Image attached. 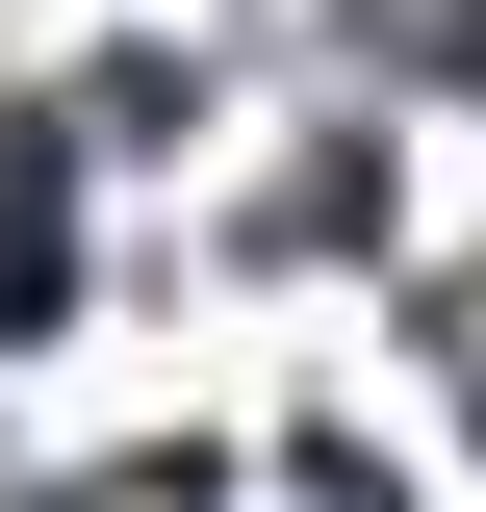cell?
<instances>
[{
	"instance_id": "obj_1",
	"label": "cell",
	"mask_w": 486,
	"mask_h": 512,
	"mask_svg": "<svg viewBox=\"0 0 486 512\" xmlns=\"http://www.w3.org/2000/svg\"><path fill=\"white\" fill-rule=\"evenodd\" d=\"M52 308H77V128L0 103V333H52Z\"/></svg>"
}]
</instances>
